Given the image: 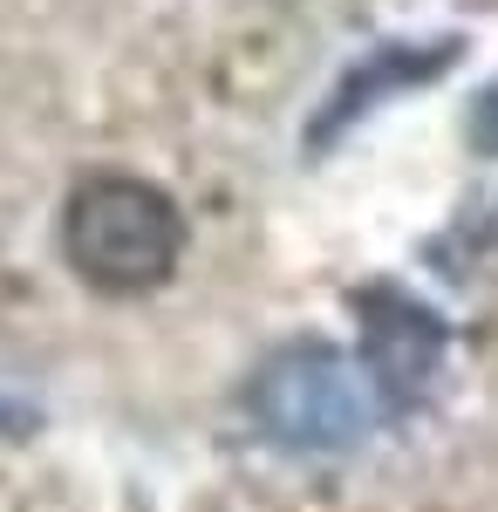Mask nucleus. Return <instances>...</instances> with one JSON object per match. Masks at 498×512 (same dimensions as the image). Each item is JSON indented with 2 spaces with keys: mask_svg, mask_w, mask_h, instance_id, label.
Returning <instances> with one entry per match:
<instances>
[{
  "mask_svg": "<svg viewBox=\"0 0 498 512\" xmlns=\"http://www.w3.org/2000/svg\"><path fill=\"white\" fill-rule=\"evenodd\" d=\"M185 246H192L185 205L137 171H89L62 198V260L82 287L110 301L157 294L178 274Z\"/></svg>",
  "mask_w": 498,
  "mask_h": 512,
  "instance_id": "1",
  "label": "nucleus"
},
{
  "mask_svg": "<svg viewBox=\"0 0 498 512\" xmlns=\"http://www.w3.org/2000/svg\"><path fill=\"white\" fill-rule=\"evenodd\" d=\"M362 355H369L376 390L417 403L444 362V321L403 287H362Z\"/></svg>",
  "mask_w": 498,
  "mask_h": 512,
  "instance_id": "3",
  "label": "nucleus"
},
{
  "mask_svg": "<svg viewBox=\"0 0 498 512\" xmlns=\"http://www.w3.org/2000/svg\"><path fill=\"white\" fill-rule=\"evenodd\" d=\"M253 396H260L267 431L287 437V444H348L369 424V403H362L355 369L335 349H321V342H301V349L273 355Z\"/></svg>",
  "mask_w": 498,
  "mask_h": 512,
  "instance_id": "2",
  "label": "nucleus"
},
{
  "mask_svg": "<svg viewBox=\"0 0 498 512\" xmlns=\"http://www.w3.org/2000/svg\"><path fill=\"white\" fill-rule=\"evenodd\" d=\"M464 137H471L478 158H498V82L478 89V103H471V117H464Z\"/></svg>",
  "mask_w": 498,
  "mask_h": 512,
  "instance_id": "5",
  "label": "nucleus"
},
{
  "mask_svg": "<svg viewBox=\"0 0 498 512\" xmlns=\"http://www.w3.org/2000/svg\"><path fill=\"white\" fill-rule=\"evenodd\" d=\"M458 55H464L458 35H437V41H383V48H376V55H362V62L335 82V96L314 110V123H307V151H328L348 123H362L376 103H389L396 89L437 82L451 62H458Z\"/></svg>",
  "mask_w": 498,
  "mask_h": 512,
  "instance_id": "4",
  "label": "nucleus"
}]
</instances>
